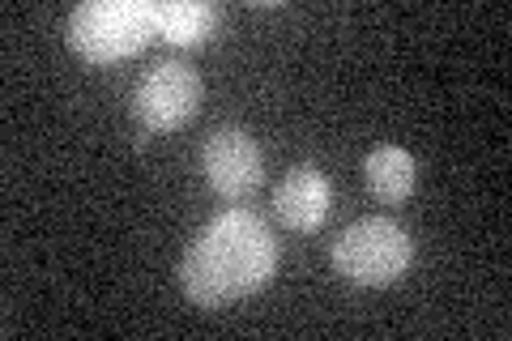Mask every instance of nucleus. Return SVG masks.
Returning a JSON list of instances; mask_svg holds the SVG:
<instances>
[{
    "instance_id": "1",
    "label": "nucleus",
    "mask_w": 512,
    "mask_h": 341,
    "mask_svg": "<svg viewBox=\"0 0 512 341\" xmlns=\"http://www.w3.org/2000/svg\"><path fill=\"white\" fill-rule=\"evenodd\" d=\"M274 269L278 243L265 218L248 214V209H231V214L205 222V231L188 243L180 261V290L205 312H218L235 299L265 290Z\"/></svg>"
},
{
    "instance_id": "2",
    "label": "nucleus",
    "mask_w": 512,
    "mask_h": 341,
    "mask_svg": "<svg viewBox=\"0 0 512 341\" xmlns=\"http://www.w3.org/2000/svg\"><path fill=\"white\" fill-rule=\"evenodd\" d=\"M333 273L350 286H393L406 278V269L414 261V243L406 235V226H397L393 218H359L333 243Z\"/></svg>"
},
{
    "instance_id": "3",
    "label": "nucleus",
    "mask_w": 512,
    "mask_h": 341,
    "mask_svg": "<svg viewBox=\"0 0 512 341\" xmlns=\"http://www.w3.org/2000/svg\"><path fill=\"white\" fill-rule=\"evenodd\" d=\"M154 35V9L141 0H94V5H77L69 13V47L86 64L128 60Z\"/></svg>"
},
{
    "instance_id": "4",
    "label": "nucleus",
    "mask_w": 512,
    "mask_h": 341,
    "mask_svg": "<svg viewBox=\"0 0 512 341\" xmlns=\"http://www.w3.org/2000/svg\"><path fill=\"white\" fill-rule=\"evenodd\" d=\"M201 111V77L180 60H163L141 73L133 86V120L146 133H175L197 120Z\"/></svg>"
},
{
    "instance_id": "5",
    "label": "nucleus",
    "mask_w": 512,
    "mask_h": 341,
    "mask_svg": "<svg viewBox=\"0 0 512 341\" xmlns=\"http://www.w3.org/2000/svg\"><path fill=\"white\" fill-rule=\"evenodd\" d=\"M201 171H205V184H210L214 197L239 205L265 180L261 145H256V137H248L244 128H214L201 150Z\"/></svg>"
},
{
    "instance_id": "6",
    "label": "nucleus",
    "mask_w": 512,
    "mask_h": 341,
    "mask_svg": "<svg viewBox=\"0 0 512 341\" xmlns=\"http://www.w3.org/2000/svg\"><path fill=\"white\" fill-rule=\"evenodd\" d=\"M274 214L282 226H291L299 235L320 231L333 214V184L316 167L286 171V180L274 188Z\"/></svg>"
},
{
    "instance_id": "7",
    "label": "nucleus",
    "mask_w": 512,
    "mask_h": 341,
    "mask_svg": "<svg viewBox=\"0 0 512 341\" xmlns=\"http://www.w3.org/2000/svg\"><path fill=\"white\" fill-rule=\"evenodd\" d=\"M154 30L158 39H167L175 47H197L214 35L218 9L201 5V0H154Z\"/></svg>"
},
{
    "instance_id": "8",
    "label": "nucleus",
    "mask_w": 512,
    "mask_h": 341,
    "mask_svg": "<svg viewBox=\"0 0 512 341\" xmlns=\"http://www.w3.org/2000/svg\"><path fill=\"white\" fill-rule=\"evenodd\" d=\"M363 180L376 201L397 205L414 192V158L402 145H376V150L363 158Z\"/></svg>"
}]
</instances>
